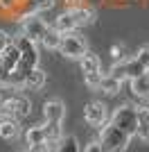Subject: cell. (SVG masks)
Masks as SVG:
<instances>
[{"label":"cell","instance_id":"6da1fadb","mask_svg":"<svg viewBox=\"0 0 149 152\" xmlns=\"http://www.w3.org/2000/svg\"><path fill=\"white\" fill-rule=\"evenodd\" d=\"M129 134H124L113 123H106V127H102V132H99V145L104 152H124L129 148Z\"/></svg>","mask_w":149,"mask_h":152},{"label":"cell","instance_id":"7a4b0ae2","mask_svg":"<svg viewBox=\"0 0 149 152\" xmlns=\"http://www.w3.org/2000/svg\"><path fill=\"white\" fill-rule=\"evenodd\" d=\"M32 111V102L20 93L2 98L0 102V118H23Z\"/></svg>","mask_w":149,"mask_h":152},{"label":"cell","instance_id":"3957f363","mask_svg":"<svg viewBox=\"0 0 149 152\" xmlns=\"http://www.w3.org/2000/svg\"><path fill=\"white\" fill-rule=\"evenodd\" d=\"M18 25H20V34L27 39H32L34 43H41L43 34L48 32V23L45 18H41V14H25L18 18Z\"/></svg>","mask_w":149,"mask_h":152},{"label":"cell","instance_id":"277c9868","mask_svg":"<svg viewBox=\"0 0 149 152\" xmlns=\"http://www.w3.org/2000/svg\"><path fill=\"white\" fill-rule=\"evenodd\" d=\"M111 123L115 127H120L124 134L136 136V132H138V114H136V107H133V104H120V107L113 111Z\"/></svg>","mask_w":149,"mask_h":152},{"label":"cell","instance_id":"5b68a950","mask_svg":"<svg viewBox=\"0 0 149 152\" xmlns=\"http://www.w3.org/2000/svg\"><path fill=\"white\" fill-rule=\"evenodd\" d=\"M59 52L68 59H81L88 52L86 39L77 34V32H66L61 37V45H59Z\"/></svg>","mask_w":149,"mask_h":152},{"label":"cell","instance_id":"8992f818","mask_svg":"<svg viewBox=\"0 0 149 152\" xmlns=\"http://www.w3.org/2000/svg\"><path fill=\"white\" fill-rule=\"evenodd\" d=\"M14 43L18 45V50H20V64H18V68L27 70V73H30L32 68H36V64H38V43H34L32 39L23 37V34L14 39Z\"/></svg>","mask_w":149,"mask_h":152},{"label":"cell","instance_id":"52a82bcc","mask_svg":"<svg viewBox=\"0 0 149 152\" xmlns=\"http://www.w3.org/2000/svg\"><path fill=\"white\" fill-rule=\"evenodd\" d=\"M145 73H149V70H145V66L138 61L136 57H129V59H124V61L113 64V68H111V75L118 77L120 82H124V80H133V77H140V75H145Z\"/></svg>","mask_w":149,"mask_h":152},{"label":"cell","instance_id":"ba28073f","mask_svg":"<svg viewBox=\"0 0 149 152\" xmlns=\"http://www.w3.org/2000/svg\"><path fill=\"white\" fill-rule=\"evenodd\" d=\"M84 121L90 127H104L108 123V114H106V104L99 100H93L84 107Z\"/></svg>","mask_w":149,"mask_h":152},{"label":"cell","instance_id":"9c48e42d","mask_svg":"<svg viewBox=\"0 0 149 152\" xmlns=\"http://www.w3.org/2000/svg\"><path fill=\"white\" fill-rule=\"evenodd\" d=\"M18 64H20V50H18L16 43H12L0 55V80H5L9 73H14V70L18 68Z\"/></svg>","mask_w":149,"mask_h":152},{"label":"cell","instance_id":"30bf717a","mask_svg":"<svg viewBox=\"0 0 149 152\" xmlns=\"http://www.w3.org/2000/svg\"><path fill=\"white\" fill-rule=\"evenodd\" d=\"M70 14H72L74 23H77V27H84V25H93L95 18H97V14H95L93 7L88 5H79V7H70L68 9Z\"/></svg>","mask_w":149,"mask_h":152},{"label":"cell","instance_id":"8fae6325","mask_svg":"<svg viewBox=\"0 0 149 152\" xmlns=\"http://www.w3.org/2000/svg\"><path fill=\"white\" fill-rule=\"evenodd\" d=\"M43 116H45V123H61L63 116H66V107H63L61 100H48L43 104Z\"/></svg>","mask_w":149,"mask_h":152},{"label":"cell","instance_id":"7c38bea8","mask_svg":"<svg viewBox=\"0 0 149 152\" xmlns=\"http://www.w3.org/2000/svg\"><path fill=\"white\" fill-rule=\"evenodd\" d=\"M20 134V123L18 118H0V136L7 141L12 139H18Z\"/></svg>","mask_w":149,"mask_h":152},{"label":"cell","instance_id":"4fadbf2b","mask_svg":"<svg viewBox=\"0 0 149 152\" xmlns=\"http://www.w3.org/2000/svg\"><path fill=\"white\" fill-rule=\"evenodd\" d=\"M45 82H48V77H45V73L41 68H32L30 73H27V80H25V89L30 91H41L45 86Z\"/></svg>","mask_w":149,"mask_h":152},{"label":"cell","instance_id":"5bb4252c","mask_svg":"<svg viewBox=\"0 0 149 152\" xmlns=\"http://www.w3.org/2000/svg\"><path fill=\"white\" fill-rule=\"evenodd\" d=\"M54 5H56V0H25L23 16H25V14H43V12H50Z\"/></svg>","mask_w":149,"mask_h":152},{"label":"cell","instance_id":"9a60e30c","mask_svg":"<svg viewBox=\"0 0 149 152\" xmlns=\"http://www.w3.org/2000/svg\"><path fill=\"white\" fill-rule=\"evenodd\" d=\"M79 66H81V73H84V75H88V73H102V61H99V57L93 55L90 50L79 59Z\"/></svg>","mask_w":149,"mask_h":152},{"label":"cell","instance_id":"2e32d148","mask_svg":"<svg viewBox=\"0 0 149 152\" xmlns=\"http://www.w3.org/2000/svg\"><path fill=\"white\" fill-rule=\"evenodd\" d=\"M129 84H131L133 95L142 98V100H147V98H149V73H145V75H140V77L129 80Z\"/></svg>","mask_w":149,"mask_h":152},{"label":"cell","instance_id":"e0dca14e","mask_svg":"<svg viewBox=\"0 0 149 152\" xmlns=\"http://www.w3.org/2000/svg\"><path fill=\"white\" fill-rule=\"evenodd\" d=\"M50 152H79V141L74 136H61L56 143L50 145Z\"/></svg>","mask_w":149,"mask_h":152},{"label":"cell","instance_id":"ac0fdd59","mask_svg":"<svg viewBox=\"0 0 149 152\" xmlns=\"http://www.w3.org/2000/svg\"><path fill=\"white\" fill-rule=\"evenodd\" d=\"M61 32L56 30V27H48V32L43 34L41 39V45H43L45 50H59V45H61Z\"/></svg>","mask_w":149,"mask_h":152},{"label":"cell","instance_id":"d6986e66","mask_svg":"<svg viewBox=\"0 0 149 152\" xmlns=\"http://www.w3.org/2000/svg\"><path fill=\"white\" fill-rule=\"evenodd\" d=\"M54 27L61 34H66V32H77V23H74V18H72V14L66 9V12H61L59 16H56V20H54Z\"/></svg>","mask_w":149,"mask_h":152},{"label":"cell","instance_id":"ffe728a7","mask_svg":"<svg viewBox=\"0 0 149 152\" xmlns=\"http://www.w3.org/2000/svg\"><path fill=\"white\" fill-rule=\"evenodd\" d=\"M120 89H122V82H120L118 77H113L111 73H108V75L102 77V84H99L97 91H102V93H106V95H118Z\"/></svg>","mask_w":149,"mask_h":152},{"label":"cell","instance_id":"44dd1931","mask_svg":"<svg viewBox=\"0 0 149 152\" xmlns=\"http://www.w3.org/2000/svg\"><path fill=\"white\" fill-rule=\"evenodd\" d=\"M25 141H27V145H38V143H45V141H48V134H45L43 125L30 127V129H27V134H25Z\"/></svg>","mask_w":149,"mask_h":152},{"label":"cell","instance_id":"7402d4cb","mask_svg":"<svg viewBox=\"0 0 149 152\" xmlns=\"http://www.w3.org/2000/svg\"><path fill=\"white\" fill-rule=\"evenodd\" d=\"M43 129L48 134V141L45 143H56V141L61 139V123H43Z\"/></svg>","mask_w":149,"mask_h":152},{"label":"cell","instance_id":"603a6c76","mask_svg":"<svg viewBox=\"0 0 149 152\" xmlns=\"http://www.w3.org/2000/svg\"><path fill=\"white\" fill-rule=\"evenodd\" d=\"M102 77H104V73H88V75H84V80H86V86H88V89L97 91L99 84H102Z\"/></svg>","mask_w":149,"mask_h":152},{"label":"cell","instance_id":"cb8c5ba5","mask_svg":"<svg viewBox=\"0 0 149 152\" xmlns=\"http://www.w3.org/2000/svg\"><path fill=\"white\" fill-rule=\"evenodd\" d=\"M136 136L142 141V143H149V121H140V123H138Z\"/></svg>","mask_w":149,"mask_h":152},{"label":"cell","instance_id":"d4e9b609","mask_svg":"<svg viewBox=\"0 0 149 152\" xmlns=\"http://www.w3.org/2000/svg\"><path fill=\"white\" fill-rule=\"evenodd\" d=\"M111 57H113V64L129 59V57H124V45H122V43H115V45L111 48Z\"/></svg>","mask_w":149,"mask_h":152},{"label":"cell","instance_id":"484cf974","mask_svg":"<svg viewBox=\"0 0 149 152\" xmlns=\"http://www.w3.org/2000/svg\"><path fill=\"white\" fill-rule=\"evenodd\" d=\"M136 59H138V61H140V64L145 66V70H149V45H142V48L138 50Z\"/></svg>","mask_w":149,"mask_h":152},{"label":"cell","instance_id":"4316f807","mask_svg":"<svg viewBox=\"0 0 149 152\" xmlns=\"http://www.w3.org/2000/svg\"><path fill=\"white\" fill-rule=\"evenodd\" d=\"M12 43H14V39L9 37L7 32H2V30H0V55H2V52H5V50H7V48H9Z\"/></svg>","mask_w":149,"mask_h":152},{"label":"cell","instance_id":"83f0119b","mask_svg":"<svg viewBox=\"0 0 149 152\" xmlns=\"http://www.w3.org/2000/svg\"><path fill=\"white\" fill-rule=\"evenodd\" d=\"M84 152H104V150H102V145H99V141H90V143L84 148Z\"/></svg>","mask_w":149,"mask_h":152},{"label":"cell","instance_id":"f1b7e54d","mask_svg":"<svg viewBox=\"0 0 149 152\" xmlns=\"http://www.w3.org/2000/svg\"><path fill=\"white\" fill-rule=\"evenodd\" d=\"M27 152H50V145L48 143H38V145H30Z\"/></svg>","mask_w":149,"mask_h":152},{"label":"cell","instance_id":"f546056e","mask_svg":"<svg viewBox=\"0 0 149 152\" xmlns=\"http://www.w3.org/2000/svg\"><path fill=\"white\" fill-rule=\"evenodd\" d=\"M66 2V9H70V7H79V5H84V0H63Z\"/></svg>","mask_w":149,"mask_h":152},{"label":"cell","instance_id":"4dcf8cb0","mask_svg":"<svg viewBox=\"0 0 149 152\" xmlns=\"http://www.w3.org/2000/svg\"><path fill=\"white\" fill-rule=\"evenodd\" d=\"M0 102H2V93H0Z\"/></svg>","mask_w":149,"mask_h":152}]
</instances>
